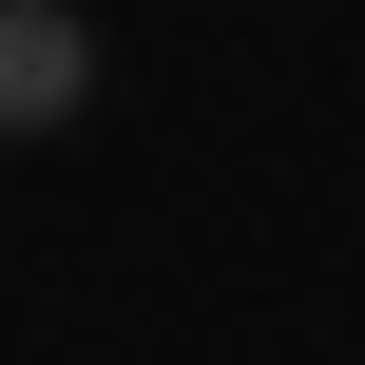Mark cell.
<instances>
[{"label": "cell", "instance_id": "6da1fadb", "mask_svg": "<svg viewBox=\"0 0 365 365\" xmlns=\"http://www.w3.org/2000/svg\"><path fill=\"white\" fill-rule=\"evenodd\" d=\"M77 96H96V38L58 0H0V135H58Z\"/></svg>", "mask_w": 365, "mask_h": 365}]
</instances>
